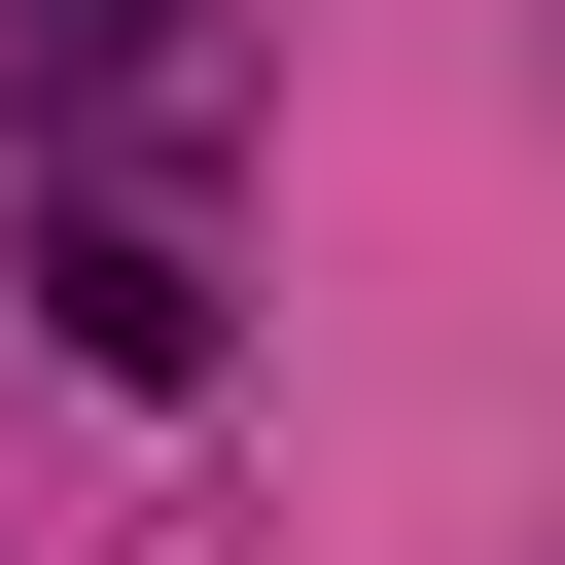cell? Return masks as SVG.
Returning <instances> with one entry per match:
<instances>
[{"label": "cell", "instance_id": "cell-1", "mask_svg": "<svg viewBox=\"0 0 565 565\" xmlns=\"http://www.w3.org/2000/svg\"><path fill=\"white\" fill-rule=\"evenodd\" d=\"M35 318H71L106 388H212V247H177V212H35Z\"/></svg>", "mask_w": 565, "mask_h": 565}]
</instances>
